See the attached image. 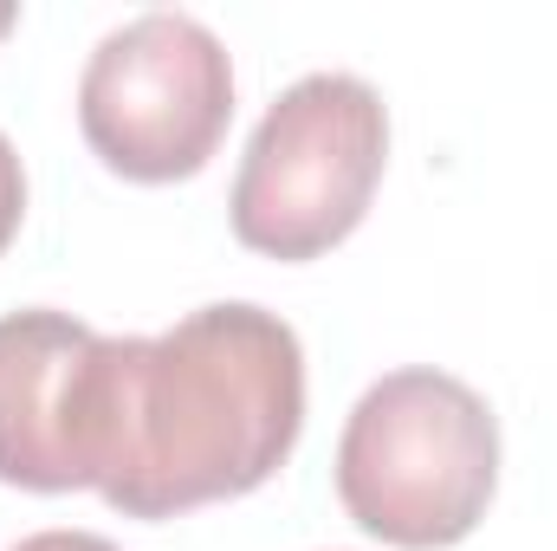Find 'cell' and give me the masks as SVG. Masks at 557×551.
<instances>
[{"instance_id":"3957f363","label":"cell","mask_w":557,"mask_h":551,"mask_svg":"<svg viewBox=\"0 0 557 551\" xmlns=\"http://www.w3.org/2000/svg\"><path fill=\"white\" fill-rule=\"evenodd\" d=\"M389 162V111L350 72L285 85L234 175V241L267 260H318L370 215Z\"/></svg>"},{"instance_id":"52a82bcc","label":"cell","mask_w":557,"mask_h":551,"mask_svg":"<svg viewBox=\"0 0 557 551\" xmlns=\"http://www.w3.org/2000/svg\"><path fill=\"white\" fill-rule=\"evenodd\" d=\"M13 551H117V546L98 539V532H33V539H20Z\"/></svg>"},{"instance_id":"7a4b0ae2","label":"cell","mask_w":557,"mask_h":551,"mask_svg":"<svg viewBox=\"0 0 557 551\" xmlns=\"http://www.w3.org/2000/svg\"><path fill=\"white\" fill-rule=\"evenodd\" d=\"M499 487V421L447 370H389L357 396L337 441L344 513L403 551L460 546Z\"/></svg>"},{"instance_id":"277c9868","label":"cell","mask_w":557,"mask_h":551,"mask_svg":"<svg viewBox=\"0 0 557 551\" xmlns=\"http://www.w3.org/2000/svg\"><path fill=\"white\" fill-rule=\"evenodd\" d=\"M234 124V65L195 13H137L78 78V131L124 182L195 175Z\"/></svg>"},{"instance_id":"ba28073f","label":"cell","mask_w":557,"mask_h":551,"mask_svg":"<svg viewBox=\"0 0 557 551\" xmlns=\"http://www.w3.org/2000/svg\"><path fill=\"white\" fill-rule=\"evenodd\" d=\"M13 20H20V7H13V0H0V39H7V26H13Z\"/></svg>"},{"instance_id":"5b68a950","label":"cell","mask_w":557,"mask_h":551,"mask_svg":"<svg viewBox=\"0 0 557 551\" xmlns=\"http://www.w3.org/2000/svg\"><path fill=\"white\" fill-rule=\"evenodd\" d=\"M98 351L104 331L72 311H7L0 318V480L26 493L91 487V421H98Z\"/></svg>"},{"instance_id":"8992f818","label":"cell","mask_w":557,"mask_h":551,"mask_svg":"<svg viewBox=\"0 0 557 551\" xmlns=\"http://www.w3.org/2000/svg\"><path fill=\"white\" fill-rule=\"evenodd\" d=\"M20 221H26V169H20L13 143L0 131V254H7V241L20 234Z\"/></svg>"},{"instance_id":"6da1fadb","label":"cell","mask_w":557,"mask_h":551,"mask_svg":"<svg viewBox=\"0 0 557 551\" xmlns=\"http://www.w3.org/2000/svg\"><path fill=\"white\" fill-rule=\"evenodd\" d=\"M305 428L298 331L247 298L162 338H104L91 487L131 519H175L267 487Z\"/></svg>"}]
</instances>
